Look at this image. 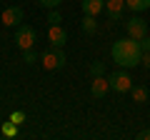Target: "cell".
Returning a JSON list of instances; mask_svg holds the SVG:
<instances>
[{"label": "cell", "instance_id": "obj_11", "mask_svg": "<svg viewBox=\"0 0 150 140\" xmlns=\"http://www.w3.org/2000/svg\"><path fill=\"white\" fill-rule=\"evenodd\" d=\"M80 28H83V33H88V35H95V33H98V20H95V15H83Z\"/></svg>", "mask_w": 150, "mask_h": 140}, {"label": "cell", "instance_id": "obj_2", "mask_svg": "<svg viewBox=\"0 0 150 140\" xmlns=\"http://www.w3.org/2000/svg\"><path fill=\"white\" fill-rule=\"evenodd\" d=\"M40 63H43V68L45 70H60V68H65V53H63V48H53V50H45L43 55H40Z\"/></svg>", "mask_w": 150, "mask_h": 140}, {"label": "cell", "instance_id": "obj_4", "mask_svg": "<svg viewBox=\"0 0 150 140\" xmlns=\"http://www.w3.org/2000/svg\"><path fill=\"white\" fill-rule=\"evenodd\" d=\"M108 83H110V90H115V93H130L133 90V78L128 73H123V70L108 75Z\"/></svg>", "mask_w": 150, "mask_h": 140}, {"label": "cell", "instance_id": "obj_13", "mask_svg": "<svg viewBox=\"0 0 150 140\" xmlns=\"http://www.w3.org/2000/svg\"><path fill=\"white\" fill-rule=\"evenodd\" d=\"M125 5H128V10L133 13H143L150 8V0H125Z\"/></svg>", "mask_w": 150, "mask_h": 140}, {"label": "cell", "instance_id": "obj_16", "mask_svg": "<svg viewBox=\"0 0 150 140\" xmlns=\"http://www.w3.org/2000/svg\"><path fill=\"white\" fill-rule=\"evenodd\" d=\"M103 73H105V65H103L100 60H93V65H90V75L98 78V75H103Z\"/></svg>", "mask_w": 150, "mask_h": 140}, {"label": "cell", "instance_id": "obj_15", "mask_svg": "<svg viewBox=\"0 0 150 140\" xmlns=\"http://www.w3.org/2000/svg\"><path fill=\"white\" fill-rule=\"evenodd\" d=\"M35 60H38V53H35V50H33V48L23 50V63H25V65H33V63H35Z\"/></svg>", "mask_w": 150, "mask_h": 140}, {"label": "cell", "instance_id": "obj_10", "mask_svg": "<svg viewBox=\"0 0 150 140\" xmlns=\"http://www.w3.org/2000/svg\"><path fill=\"white\" fill-rule=\"evenodd\" d=\"M80 8H83V15H100L105 10V0H83Z\"/></svg>", "mask_w": 150, "mask_h": 140}, {"label": "cell", "instance_id": "obj_21", "mask_svg": "<svg viewBox=\"0 0 150 140\" xmlns=\"http://www.w3.org/2000/svg\"><path fill=\"white\" fill-rule=\"evenodd\" d=\"M140 63H143L145 68L150 70V50H145V53H143V60H140Z\"/></svg>", "mask_w": 150, "mask_h": 140}, {"label": "cell", "instance_id": "obj_20", "mask_svg": "<svg viewBox=\"0 0 150 140\" xmlns=\"http://www.w3.org/2000/svg\"><path fill=\"white\" fill-rule=\"evenodd\" d=\"M140 48H143V53H145V50H150V35L140 38Z\"/></svg>", "mask_w": 150, "mask_h": 140}, {"label": "cell", "instance_id": "obj_18", "mask_svg": "<svg viewBox=\"0 0 150 140\" xmlns=\"http://www.w3.org/2000/svg\"><path fill=\"white\" fill-rule=\"evenodd\" d=\"M60 20H63V18H60L58 8H55V10H50V13H48V23H50V25H60Z\"/></svg>", "mask_w": 150, "mask_h": 140}, {"label": "cell", "instance_id": "obj_9", "mask_svg": "<svg viewBox=\"0 0 150 140\" xmlns=\"http://www.w3.org/2000/svg\"><path fill=\"white\" fill-rule=\"evenodd\" d=\"M108 90H110V83H108L105 75L93 78V83H90V93H93V98H105Z\"/></svg>", "mask_w": 150, "mask_h": 140}, {"label": "cell", "instance_id": "obj_3", "mask_svg": "<svg viewBox=\"0 0 150 140\" xmlns=\"http://www.w3.org/2000/svg\"><path fill=\"white\" fill-rule=\"evenodd\" d=\"M35 38H38L35 28L25 25V23H20V25L15 28V43H18V48H20V50L33 48V45H35Z\"/></svg>", "mask_w": 150, "mask_h": 140}, {"label": "cell", "instance_id": "obj_12", "mask_svg": "<svg viewBox=\"0 0 150 140\" xmlns=\"http://www.w3.org/2000/svg\"><path fill=\"white\" fill-rule=\"evenodd\" d=\"M130 95H133V103H145V100L150 98V90H148L145 85H133Z\"/></svg>", "mask_w": 150, "mask_h": 140}, {"label": "cell", "instance_id": "obj_19", "mask_svg": "<svg viewBox=\"0 0 150 140\" xmlns=\"http://www.w3.org/2000/svg\"><path fill=\"white\" fill-rule=\"evenodd\" d=\"M10 120H13V123H18V125H20L23 120H25V113H20V110H18V113H13V115H10Z\"/></svg>", "mask_w": 150, "mask_h": 140}, {"label": "cell", "instance_id": "obj_7", "mask_svg": "<svg viewBox=\"0 0 150 140\" xmlns=\"http://www.w3.org/2000/svg\"><path fill=\"white\" fill-rule=\"evenodd\" d=\"M125 0H105V13L110 18V23H120L123 20V13H125Z\"/></svg>", "mask_w": 150, "mask_h": 140}, {"label": "cell", "instance_id": "obj_8", "mask_svg": "<svg viewBox=\"0 0 150 140\" xmlns=\"http://www.w3.org/2000/svg\"><path fill=\"white\" fill-rule=\"evenodd\" d=\"M48 40H50V45H53V48H63V45L68 43V30H65L63 25H50Z\"/></svg>", "mask_w": 150, "mask_h": 140}, {"label": "cell", "instance_id": "obj_5", "mask_svg": "<svg viewBox=\"0 0 150 140\" xmlns=\"http://www.w3.org/2000/svg\"><path fill=\"white\" fill-rule=\"evenodd\" d=\"M125 33H128V38L140 40V38H145V35H148V23H145L140 15H133V18H128V20H125Z\"/></svg>", "mask_w": 150, "mask_h": 140}, {"label": "cell", "instance_id": "obj_1", "mask_svg": "<svg viewBox=\"0 0 150 140\" xmlns=\"http://www.w3.org/2000/svg\"><path fill=\"white\" fill-rule=\"evenodd\" d=\"M143 60V48L140 40L135 38H120L118 43L112 45V63L120 68H135Z\"/></svg>", "mask_w": 150, "mask_h": 140}, {"label": "cell", "instance_id": "obj_17", "mask_svg": "<svg viewBox=\"0 0 150 140\" xmlns=\"http://www.w3.org/2000/svg\"><path fill=\"white\" fill-rule=\"evenodd\" d=\"M63 0H38V5L40 8H45V10H55V8L60 5Z\"/></svg>", "mask_w": 150, "mask_h": 140}, {"label": "cell", "instance_id": "obj_14", "mask_svg": "<svg viewBox=\"0 0 150 140\" xmlns=\"http://www.w3.org/2000/svg\"><path fill=\"white\" fill-rule=\"evenodd\" d=\"M3 135H5V138H15L18 135V123H13V120L3 123Z\"/></svg>", "mask_w": 150, "mask_h": 140}, {"label": "cell", "instance_id": "obj_6", "mask_svg": "<svg viewBox=\"0 0 150 140\" xmlns=\"http://www.w3.org/2000/svg\"><path fill=\"white\" fill-rule=\"evenodd\" d=\"M23 8L20 5H10V8H5L3 10V15H0V20H3V25L5 28H18L23 23Z\"/></svg>", "mask_w": 150, "mask_h": 140}, {"label": "cell", "instance_id": "obj_22", "mask_svg": "<svg viewBox=\"0 0 150 140\" xmlns=\"http://www.w3.org/2000/svg\"><path fill=\"white\" fill-rule=\"evenodd\" d=\"M138 138H140V140H150V128L140 130V133H138Z\"/></svg>", "mask_w": 150, "mask_h": 140}]
</instances>
